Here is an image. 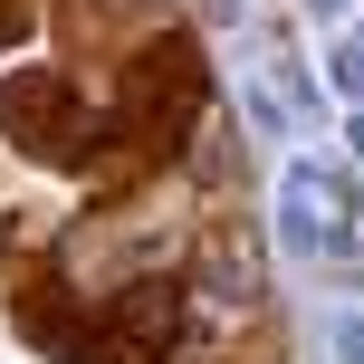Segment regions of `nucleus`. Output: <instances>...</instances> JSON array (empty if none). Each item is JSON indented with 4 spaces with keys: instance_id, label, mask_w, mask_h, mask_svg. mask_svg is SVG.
I'll return each mask as SVG.
<instances>
[{
    "instance_id": "nucleus-1",
    "label": "nucleus",
    "mask_w": 364,
    "mask_h": 364,
    "mask_svg": "<svg viewBox=\"0 0 364 364\" xmlns=\"http://www.w3.org/2000/svg\"><path fill=\"white\" fill-rule=\"evenodd\" d=\"M173 346V288H134L106 326V364H154Z\"/></svg>"
}]
</instances>
